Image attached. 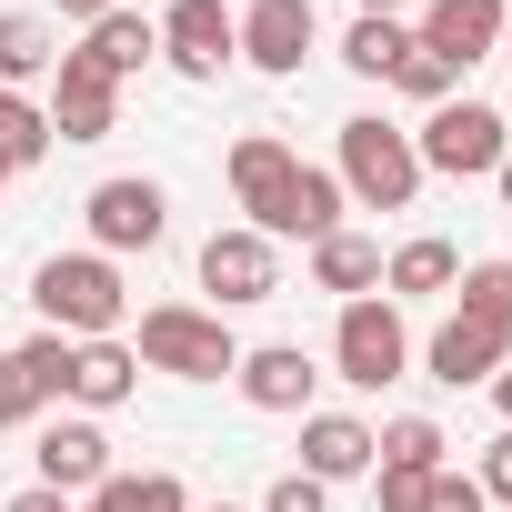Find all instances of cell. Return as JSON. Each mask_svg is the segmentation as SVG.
<instances>
[{"instance_id": "1", "label": "cell", "mask_w": 512, "mask_h": 512, "mask_svg": "<svg viewBox=\"0 0 512 512\" xmlns=\"http://www.w3.org/2000/svg\"><path fill=\"white\" fill-rule=\"evenodd\" d=\"M31 312H41V332H61V342H111L121 312H131L121 262H101V251H51V262L31 272Z\"/></svg>"}, {"instance_id": "2", "label": "cell", "mask_w": 512, "mask_h": 512, "mask_svg": "<svg viewBox=\"0 0 512 512\" xmlns=\"http://www.w3.org/2000/svg\"><path fill=\"white\" fill-rule=\"evenodd\" d=\"M332 181H342V201H362V211H412V191H422L432 171H422L412 131H392L382 111H352V121H342V161H332Z\"/></svg>"}, {"instance_id": "3", "label": "cell", "mask_w": 512, "mask_h": 512, "mask_svg": "<svg viewBox=\"0 0 512 512\" xmlns=\"http://www.w3.org/2000/svg\"><path fill=\"white\" fill-rule=\"evenodd\" d=\"M131 362H141V372H171V382H231L241 342H231V322H221V312H201V302H151V312H141Z\"/></svg>"}, {"instance_id": "4", "label": "cell", "mask_w": 512, "mask_h": 512, "mask_svg": "<svg viewBox=\"0 0 512 512\" xmlns=\"http://www.w3.org/2000/svg\"><path fill=\"white\" fill-rule=\"evenodd\" d=\"M412 151H422V171H442V181H492L502 171V151H512V131H502V111L492 101H442L422 131H412Z\"/></svg>"}, {"instance_id": "5", "label": "cell", "mask_w": 512, "mask_h": 512, "mask_svg": "<svg viewBox=\"0 0 512 512\" xmlns=\"http://www.w3.org/2000/svg\"><path fill=\"white\" fill-rule=\"evenodd\" d=\"M332 372H342L352 392H382V382H402V372H412V332H402V302H382V292L342 302V322H332Z\"/></svg>"}, {"instance_id": "6", "label": "cell", "mask_w": 512, "mask_h": 512, "mask_svg": "<svg viewBox=\"0 0 512 512\" xmlns=\"http://www.w3.org/2000/svg\"><path fill=\"white\" fill-rule=\"evenodd\" d=\"M81 221H91V251H101V262H121V251H161V231H171V191H161L151 171H111V181H91Z\"/></svg>"}, {"instance_id": "7", "label": "cell", "mask_w": 512, "mask_h": 512, "mask_svg": "<svg viewBox=\"0 0 512 512\" xmlns=\"http://www.w3.org/2000/svg\"><path fill=\"white\" fill-rule=\"evenodd\" d=\"M201 292H211V312H251V302H272L282 292V241H262V231H211L201 241Z\"/></svg>"}, {"instance_id": "8", "label": "cell", "mask_w": 512, "mask_h": 512, "mask_svg": "<svg viewBox=\"0 0 512 512\" xmlns=\"http://www.w3.org/2000/svg\"><path fill=\"white\" fill-rule=\"evenodd\" d=\"M151 31H161V61H171L181 81H221V71L241 61V21L221 11V0H171Z\"/></svg>"}, {"instance_id": "9", "label": "cell", "mask_w": 512, "mask_h": 512, "mask_svg": "<svg viewBox=\"0 0 512 512\" xmlns=\"http://www.w3.org/2000/svg\"><path fill=\"white\" fill-rule=\"evenodd\" d=\"M241 21V61L262 71V81H302V61L322 51V21H312V0H251Z\"/></svg>"}, {"instance_id": "10", "label": "cell", "mask_w": 512, "mask_h": 512, "mask_svg": "<svg viewBox=\"0 0 512 512\" xmlns=\"http://www.w3.org/2000/svg\"><path fill=\"white\" fill-rule=\"evenodd\" d=\"M221 171H231V201H241V231H262V241H272V211H282V191H292L302 151H292L282 131H241Z\"/></svg>"}, {"instance_id": "11", "label": "cell", "mask_w": 512, "mask_h": 512, "mask_svg": "<svg viewBox=\"0 0 512 512\" xmlns=\"http://www.w3.org/2000/svg\"><path fill=\"white\" fill-rule=\"evenodd\" d=\"M231 382H241V402H251V412L302 422V412H312V392H322V362H312L302 342H262V352H241V362H231Z\"/></svg>"}, {"instance_id": "12", "label": "cell", "mask_w": 512, "mask_h": 512, "mask_svg": "<svg viewBox=\"0 0 512 512\" xmlns=\"http://www.w3.org/2000/svg\"><path fill=\"white\" fill-rule=\"evenodd\" d=\"M41 111H51V141H111V131H121V81H101L81 51H61Z\"/></svg>"}, {"instance_id": "13", "label": "cell", "mask_w": 512, "mask_h": 512, "mask_svg": "<svg viewBox=\"0 0 512 512\" xmlns=\"http://www.w3.org/2000/svg\"><path fill=\"white\" fill-rule=\"evenodd\" d=\"M41 492H61V502H81V492H101L111 482V432L91 422V412H71V422H41Z\"/></svg>"}, {"instance_id": "14", "label": "cell", "mask_w": 512, "mask_h": 512, "mask_svg": "<svg viewBox=\"0 0 512 512\" xmlns=\"http://www.w3.org/2000/svg\"><path fill=\"white\" fill-rule=\"evenodd\" d=\"M502 31H512V0H432L412 41H422L432 61L472 71V61H492V51H502Z\"/></svg>"}, {"instance_id": "15", "label": "cell", "mask_w": 512, "mask_h": 512, "mask_svg": "<svg viewBox=\"0 0 512 512\" xmlns=\"http://www.w3.org/2000/svg\"><path fill=\"white\" fill-rule=\"evenodd\" d=\"M502 362H512V332H492V322H462V312H452V322L422 342V372H432L442 392H472V382H492Z\"/></svg>"}, {"instance_id": "16", "label": "cell", "mask_w": 512, "mask_h": 512, "mask_svg": "<svg viewBox=\"0 0 512 512\" xmlns=\"http://www.w3.org/2000/svg\"><path fill=\"white\" fill-rule=\"evenodd\" d=\"M131 392H141V362H131L121 332H111V342H71V412L101 422V412H121Z\"/></svg>"}, {"instance_id": "17", "label": "cell", "mask_w": 512, "mask_h": 512, "mask_svg": "<svg viewBox=\"0 0 512 512\" xmlns=\"http://www.w3.org/2000/svg\"><path fill=\"white\" fill-rule=\"evenodd\" d=\"M292 472H312V482H362L372 472V422H352V412H302V462Z\"/></svg>"}, {"instance_id": "18", "label": "cell", "mask_w": 512, "mask_h": 512, "mask_svg": "<svg viewBox=\"0 0 512 512\" xmlns=\"http://www.w3.org/2000/svg\"><path fill=\"white\" fill-rule=\"evenodd\" d=\"M332 231H342V181L322 161H302L292 191H282V211H272V241H332Z\"/></svg>"}, {"instance_id": "19", "label": "cell", "mask_w": 512, "mask_h": 512, "mask_svg": "<svg viewBox=\"0 0 512 512\" xmlns=\"http://www.w3.org/2000/svg\"><path fill=\"white\" fill-rule=\"evenodd\" d=\"M81 61H91L101 81H131L141 61H161V31H151V21L131 11V0H121L111 21H91V31H81Z\"/></svg>"}, {"instance_id": "20", "label": "cell", "mask_w": 512, "mask_h": 512, "mask_svg": "<svg viewBox=\"0 0 512 512\" xmlns=\"http://www.w3.org/2000/svg\"><path fill=\"white\" fill-rule=\"evenodd\" d=\"M61 71V31L41 11H0V91H31Z\"/></svg>"}, {"instance_id": "21", "label": "cell", "mask_w": 512, "mask_h": 512, "mask_svg": "<svg viewBox=\"0 0 512 512\" xmlns=\"http://www.w3.org/2000/svg\"><path fill=\"white\" fill-rule=\"evenodd\" d=\"M452 282H462V251H452V241H432V231H422V241H402L392 262H382V302H432V292H452Z\"/></svg>"}, {"instance_id": "22", "label": "cell", "mask_w": 512, "mask_h": 512, "mask_svg": "<svg viewBox=\"0 0 512 512\" xmlns=\"http://www.w3.org/2000/svg\"><path fill=\"white\" fill-rule=\"evenodd\" d=\"M312 292H342V302L382 292V241H362V231H332V241H312Z\"/></svg>"}, {"instance_id": "23", "label": "cell", "mask_w": 512, "mask_h": 512, "mask_svg": "<svg viewBox=\"0 0 512 512\" xmlns=\"http://www.w3.org/2000/svg\"><path fill=\"white\" fill-rule=\"evenodd\" d=\"M402 51H412V31H402L392 11H352V31H342V71H362V81H382V91H392Z\"/></svg>"}, {"instance_id": "24", "label": "cell", "mask_w": 512, "mask_h": 512, "mask_svg": "<svg viewBox=\"0 0 512 512\" xmlns=\"http://www.w3.org/2000/svg\"><path fill=\"white\" fill-rule=\"evenodd\" d=\"M51 161V111L31 91H0V181L11 171H41Z\"/></svg>"}, {"instance_id": "25", "label": "cell", "mask_w": 512, "mask_h": 512, "mask_svg": "<svg viewBox=\"0 0 512 512\" xmlns=\"http://www.w3.org/2000/svg\"><path fill=\"white\" fill-rule=\"evenodd\" d=\"M81 512H191L181 472H111L101 492H81Z\"/></svg>"}, {"instance_id": "26", "label": "cell", "mask_w": 512, "mask_h": 512, "mask_svg": "<svg viewBox=\"0 0 512 512\" xmlns=\"http://www.w3.org/2000/svg\"><path fill=\"white\" fill-rule=\"evenodd\" d=\"M442 452H452V442H442L432 412H392V422L372 432V462H402V472H442Z\"/></svg>"}, {"instance_id": "27", "label": "cell", "mask_w": 512, "mask_h": 512, "mask_svg": "<svg viewBox=\"0 0 512 512\" xmlns=\"http://www.w3.org/2000/svg\"><path fill=\"white\" fill-rule=\"evenodd\" d=\"M462 322H492V332H512V262L492 251V262H462Z\"/></svg>"}, {"instance_id": "28", "label": "cell", "mask_w": 512, "mask_h": 512, "mask_svg": "<svg viewBox=\"0 0 512 512\" xmlns=\"http://www.w3.org/2000/svg\"><path fill=\"white\" fill-rule=\"evenodd\" d=\"M392 91H402V101H422V111H442V101H462V71H452V61H432V51L412 41V51H402V71H392Z\"/></svg>"}, {"instance_id": "29", "label": "cell", "mask_w": 512, "mask_h": 512, "mask_svg": "<svg viewBox=\"0 0 512 512\" xmlns=\"http://www.w3.org/2000/svg\"><path fill=\"white\" fill-rule=\"evenodd\" d=\"M41 412H51V392L31 382V362H21V352H0V432H31Z\"/></svg>"}, {"instance_id": "30", "label": "cell", "mask_w": 512, "mask_h": 512, "mask_svg": "<svg viewBox=\"0 0 512 512\" xmlns=\"http://www.w3.org/2000/svg\"><path fill=\"white\" fill-rule=\"evenodd\" d=\"M11 352L31 362V382H41L51 402H71V342H61V332H31V342H11Z\"/></svg>"}, {"instance_id": "31", "label": "cell", "mask_w": 512, "mask_h": 512, "mask_svg": "<svg viewBox=\"0 0 512 512\" xmlns=\"http://www.w3.org/2000/svg\"><path fill=\"white\" fill-rule=\"evenodd\" d=\"M251 512H332V482H312V472H282Z\"/></svg>"}, {"instance_id": "32", "label": "cell", "mask_w": 512, "mask_h": 512, "mask_svg": "<svg viewBox=\"0 0 512 512\" xmlns=\"http://www.w3.org/2000/svg\"><path fill=\"white\" fill-rule=\"evenodd\" d=\"M372 492H382V512H422L432 472H402V462H372Z\"/></svg>"}, {"instance_id": "33", "label": "cell", "mask_w": 512, "mask_h": 512, "mask_svg": "<svg viewBox=\"0 0 512 512\" xmlns=\"http://www.w3.org/2000/svg\"><path fill=\"white\" fill-rule=\"evenodd\" d=\"M422 512H492V502H482V482H472V472H452V462H442V472H432V492H422Z\"/></svg>"}, {"instance_id": "34", "label": "cell", "mask_w": 512, "mask_h": 512, "mask_svg": "<svg viewBox=\"0 0 512 512\" xmlns=\"http://www.w3.org/2000/svg\"><path fill=\"white\" fill-rule=\"evenodd\" d=\"M472 482H482V502H512V432L482 442V472H472Z\"/></svg>"}, {"instance_id": "35", "label": "cell", "mask_w": 512, "mask_h": 512, "mask_svg": "<svg viewBox=\"0 0 512 512\" xmlns=\"http://www.w3.org/2000/svg\"><path fill=\"white\" fill-rule=\"evenodd\" d=\"M0 512H81V502H61V492H41V482H31V492H11Z\"/></svg>"}, {"instance_id": "36", "label": "cell", "mask_w": 512, "mask_h": 512, "mask_svg": "<svg viewBox=\"0 0 512 512\" xmlns=\"http://www.w3.org/2000/svg\"><path fill=\"white\" fill-rule=\"evenodd\" d=\"M111 11H121V0H61V21H81V31H91V21H111Z\"/></svg>"}, {"instance_id": "37", "label": "cell", "mask_w": 512, "mask_h": 512, "mask_svg": "<svg viewBox=\"0 0 512 512\" xmlns=\"http://www.w3.org/2000/svg\"><path fill=\"white\" fill-rule=\"evenodd\" d=\"M482 392H492V412H502V432H512V362H502V372H492Z\"/></svg>"}, {"instance_id": "38", "label": "cell", "mask_w": 512, "mask_h": 512, "mask_svg": "<svg viewBox=\"0 0 512 512\" xmlns=\"http://www.w3.org/2000/svg\"><path fill=\"white\" fill-rule=\"evenodd\" d=\"M492 181H502V211H512V151H502V171H492Z\"/></svg>"}, {"instance_id": "39", "label": "cell", "mask_w": 512, "mask_h": 512, "mask_svg": "<svg viewBox=\"0 0 512 512\" xmlns=\"http://www.w3.org/2000/svg\"><path fill=\"white\" fill-rule=\"evenodd\" d=\"M362 11H392V21H402V0H362Z\"/></svg>"}, {"instance_id": "40", "label": "cell", "mask_w": 512, "mask_h": 512, "mask_svg": "<svg viewBox=\"0 0 512 512\" xmlns=\"http://www.w3.org/2000/svg\"><path fill=\"white\" fill-rule=\"evenodd\" d=\"M191 512H241V502H191Z\"/></svg>"}, {"instance_id": "41", "label": "cell", "mask_w": 512, "mask_h": 512, "mask_svg": "<svg viewBox=\"0 0 512 512\" xmlns=\"http://www.w3.org/2000/svg\"><path fill=\"white\" fill-rule=\"evenodd\" d=\"M502 61H512V31H502Z\"/></svg>"}]
</instances>
